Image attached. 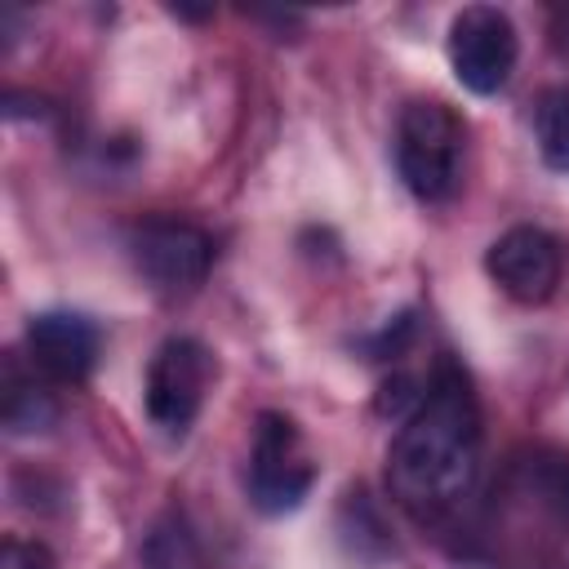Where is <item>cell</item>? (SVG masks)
I'll list each match as a JSON object with an SVG mask.
<instances>
[{"mask_svg":"<svg viewBox=\"0 0 569 569\" xmlns=\"http://www.w3.org/2000/svg\"><path fill=\"white\" fill-rule=\"evenodd\" d=\"M480 467V405L458 360L440 356L418 409L387 445V485L405 511L436 520L467 498Z\"/></svg>","mask_w":569,"mask_h":569,"instance_id":"cell-1","label":"cell"},{"mask_svg":"<svg viewBox=\"0 0 569 569\" xmlns=\"http://www.w3.org/2000/svg\"><path fill=\"white\" fill-rule=\"evenodd\" d=\"M213 378V356L204 342L196 338H164L147 365V418L164 431V436H187V427L196 422L204 391Z\"/></svg>","mask_w":569,"mask_h":569,"instance_id":"cell-4","label":"cell"},{"mask_svg":"<svg viewBox=\"0 0 569 569\" xmlns=\"http://www.w3.org/2000/svg\"><path fill=\"white\" fill-rule=\"evenodd\" d=\"M485 271L493 276V284L507 298H516L525 307L547 302L560 284V240L542 227H529V222L511 227L489 244Z\"/></svg>","mask_w":569,"mask_h":569,"instance_id":"cell-7","label":"cell"},{"mask_svg":"<svg viewBox=\"0 0 569 569\" xmlns=\"http://www.w3.org/2000/svg\"><path fill=\"white\" fill-rule=\"evenodd\" d=\"M316 485V462L307 453V440L293 418L267 409L253 427V453H249V498L262 516H284L302 507V498Z\"/></svg>","mask_w":569,"mask_h":569,"instance_id":"cell-3","label":"cell"},{"mask_svg":"<svg viewBox=\"0 0 569 569\" xmlns=\"http://www.w3.org/2000/svg\"><path fill=\"white\" fill-rule=\"evenodd\" d=\"M462 151H467V129L445 102L436 98L405 102L396 120V169H400V182L422 204H445L458 196Z\"/></svg>","mask_w":569,"mask_h":569,"instance_id":"cell-2","label":"cell"},{"mask_svg":"<svg viewBox=\"0 0 569 569\" xmlns=\"http://www.w3.org/2000/svg\"><path fill=\"white\" fill-rule=\"evenodd\" d=\"M516 53H520V40H516V27L502 9L467 4V9L453 13V22H449V67H453L462 89H471L480 98L498 93L516 71Z\"/></svg>","mask_w":569,"mask_h":569,"instance_id":"cell-5","label":"cell"},{"mask_svg":"<svg viewBox=\"0 0 569 569\" xmlns=\"http://www.w3.org/2000/svg\"><path fill=\"white\" fill-rule=\"evenodd\" d=\"M529 480L538 489V498L560 511L569 520V458H542V462H529Z\"/></svg>","mask_w":569,"mask_h":569,"instance_id":"cell-12","label":"cell"},{"mask_svg":"<svg viewBox=\"0 0 569 569\" xmlns=\"http://www.w3.org/2000/svg\"><path fill=\"white\" fill-rule=\"evenodd\" d=\"M533 133H538V156L547 169L569 173V84H556L538 98L533 107Z\"/></svg>","mask_w":569,"mask_h":569,"instance_id":"cell-11","label":"cell"},{"mask_svg":"<svg viewBox=\"0 0 569 569\" xmlns=\"http://www.w3.org/2000/svg\"><path fill=\"white\" fill-rule=\"evenodd\" d=\"M0 418L9 436H36L49 431L58 418V400L44 387V378L22 369L18 360H4V387H0Z\"/></svg>","mask_w":569,"mask_h":569,"instance_id":"cell-9","label":"cell"},{"mask_svg":"<svg viewBox=\"0 0 569 569\" xmlns=\"http://www.w3.org/2000/svg\"><path fill=\"white\" fill-rule=\"evenodd\" d=\"M129 258H133V267L142 271V280L156 293L178 298V293H191L209 276L213 240L196 222L147 218V222H138L129 231Z\"/></svg>","mask_w":569,"mask_h":569,"instance_id":"cell-6","label":"cell"},{"mask_svg":"<svg viewBox=\"0 0 569 569\" xmlns=\"http://www.w3.org/2000/svg\"><path fill=\"white\" fill-rule=\"evenodd\" d=\"M0 569H58L53 551L44 542H31V538H9L0 547Z\"/></svg>","mask_w":569,"mask_h":569,"instance_id":"cell-13","label":"cell"},{"mask_svg":"<svg viewBox=\"0 0 569 569\" xmlns=\"http://www.w3.org/2000/svg\"><path fill=\"white\" fill-rule=\"evenodd\" d=\"M98 325L80 311H40L27 325V360L44 382H84L98 365Z\"/></svg>","mask_w":569,"mask_h":569,"instance_id":"cell-8","label":"cell"},{"mask_svg":"<svg viewBox=\"0 0 569 569\" xmlns=\"http://www.w3.org/2000/svg\"><path fill=\"white\" fill-rule=\"evenodd\" d=\"M138 560H142V569H204L200 542L178 511H164L151 520V529L142 533Z\"/></svg>","mask_w":569,"mask_h":569,"instance_id":"cell-10","label":"cell"}]
</instances>
